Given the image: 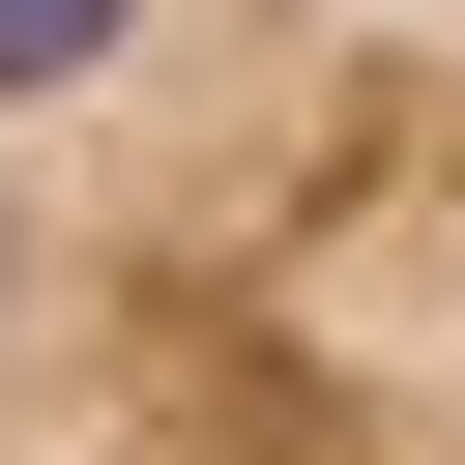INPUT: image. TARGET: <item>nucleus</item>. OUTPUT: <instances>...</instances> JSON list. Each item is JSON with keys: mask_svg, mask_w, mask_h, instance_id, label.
Returning a JSON list of instances; mask_svg holds the SVG:
<instances>
[{"mask_svg": "<svg viewBox=\"0 0 465 465\" xmlns=\"http://www.w3.org/2000/svg\"><path fill=\"white\" fill-rule=\"evenodd\" d=\"M0 291H29V232H0Z\"/></svg>", "mask_w": 465, "mask_h": 465, "instance_id": "nucleus-2", "label": "nucleus"}, {"mask_svg": "<svg viewBox=\"0 0 465 465\" xmlns=\"http://www.w3.org/2000/svg\"><path fill=\"white\" fill-rule=\"evenodd\" d=\"M116 29H145V0H0V116H29V87H87Z\"/></svg>", "mask_w": 465, "mask_h": 465, "instance_id": "nucleus-1", "label": "nucleus"}]
</instances>
